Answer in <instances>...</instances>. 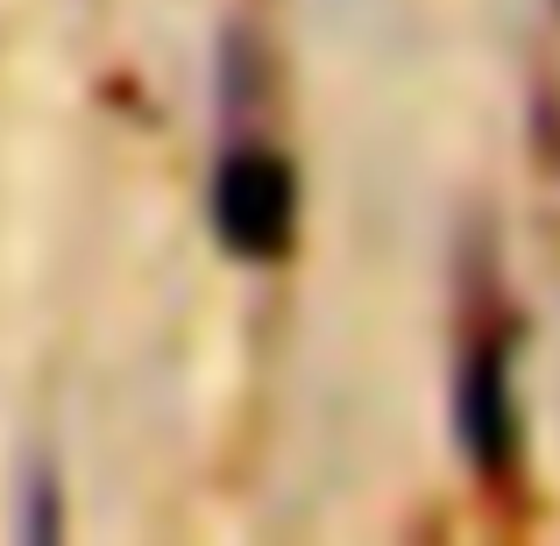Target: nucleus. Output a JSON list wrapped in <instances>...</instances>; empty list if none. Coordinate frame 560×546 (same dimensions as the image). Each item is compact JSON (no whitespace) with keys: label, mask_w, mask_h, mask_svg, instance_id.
<instances>
[{"label":"nucleus","mask_w":560,"mask_h":546,"mask_svg":"<svg viewBox=\"0 0 560 546\" xmlns=\"http://www.w3.org/2000/svg\"><path fill=\"white\" fill-rule=\"evenodd\" d=\"M213 234L242 263H284L299 242V178L277 150L234 142L213 171Z\"/></svg>","instance_id":"f257e3e1"},{"label":"nucleus","mask_w":560,"mask_h":546,"mask_svg":"<svg viewBox=\"0 0 560 546\" xmlns=\"http://www.w3.org/2000/svg\"><path fill=\"white\" fill-rule=\"evenodd\" d=\"M454 419H462V448L482 476H504L511 448H518V405H511V348L504 334H482L462 356V391H454Z\"/></svg>","instance_id":"f03ea898"}]
</instances>
